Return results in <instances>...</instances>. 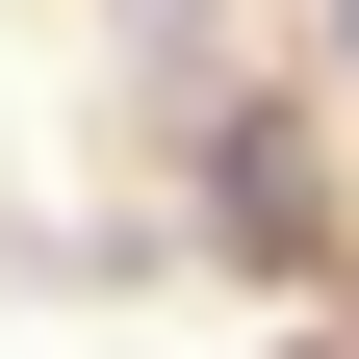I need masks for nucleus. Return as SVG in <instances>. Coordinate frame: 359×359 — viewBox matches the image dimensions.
Masks as SVG:
<instances>
[{
  "mask_svg": "<svg viewBox=\"0 0 359 359\" xmlns=\"http://www.w3.org/2000/svg\"><path fill=\"white\" fill-rule=\"evenodd\" d=\"M205 205H231L257 257H308V154H283V128H231V154H205Z\"/></svg>",
  "mask_w": 359,
  "mask_h": 359,
  "instance_id": "nucleus-1",
  "label": "nucleus"
},
{
  "mask_svg": "<svg viewBox=\"0 0 359 359\" xmlns=\"http://www.w3.org/2000/svg\"><path fill=\"white\" fill-rule=\"evenodd\" d=\"M334 52H359V0H334Z\"/></svg>",
  "mask_w": 359,
  "mask_h": 359,
  "instance_id": "nucleus-2",
  "label": "nucleus"
}]
</instances>
